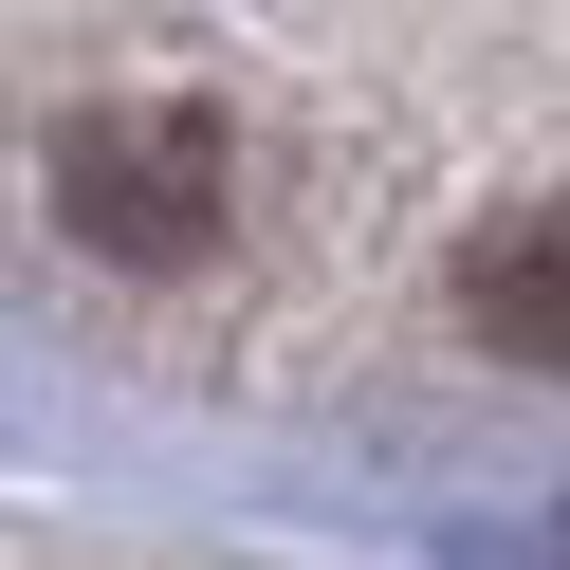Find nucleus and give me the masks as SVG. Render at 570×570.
<instances>
[{"instance_id":"f257e3e1","label":"nucleus","mask_w":570,"mask_h":570,"mask_svg":"<svg viewBox=\"0 0 570 570\" xmlns=\"http://www.w3.org/2000/svg\"><path fill=\"white\" fill-rule=\"evenodd\" d=\"M38 203L92 276H203L239 239V129L203 92H92V111H56Z\"/></svg>"},{"instance_id":"f03ea898","label":"nucleus","mask_w":570,"mask_h":570,"mask_svg":"<svg viewBox=\"0 0 570 570\" xmlns=\"http://www.w3.org/2000/svg\"><path fill=\"white\" fill-rule=\"evenodd\" d=\"M460 332L515 350V368H570V203H515V222L460 239Z\"/></svg>"}]
</instances>
